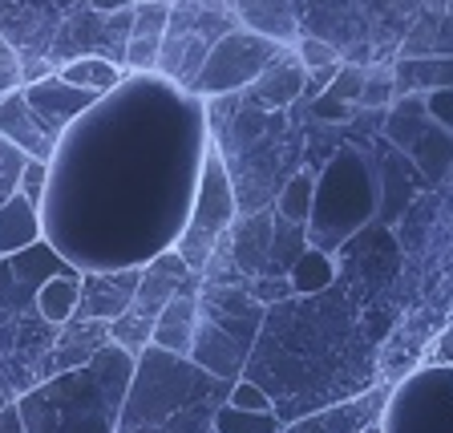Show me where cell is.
Instances as JSON below:
<instances>
[{"label": "cell", "mask_w": 453, "mask_h": 433, "mask_svg": "<svg viewBox=\"0 0 453 433\" xmlns=\"http://www.w3.org/2000/svg\"><path fill=\"white\" fill-rule=\"evenodd\" d=\"M332 280H336V255L324 251V247H303L296 255L292 272H288V283H292L296 296H316V292H328Z\"/></svg>", "instance_id": "obj_21"}, {"label": "cell", "mask_w": 453, "mask_h": 433, "mask_svg": "<svg viewBox=\"0 0 453 433\" xmlns=\"http://www.w3.org/2000/svg\"><path fill=\"white\" fill-rule=\"evenodd\" d=\"M138 352L105 340L85 365L57 368L17 397L25 433H118Z\"/></svg>", "instance_id": "obj_2"}, {"label": "cell", "mask_w": 453, "mask_h": 433, "mask_svg": "<svg viewBox=\"0 0 453 433\" xmlns=\"http://www.w3.org/2000/svg\"><path fill=\"white\" fill-rule=\"evenodd\" d=\"M37 239H45V215H41L37 203H28L20 190H12L0 203V259H9Z\"/></svg>", "instance_id": "obj_14"}, {"label": "cell", "mask_w": 453, "mask_h": 433, "mask_svg": "<svg viewBox=\"0 0 453 433\" xmlns=\"http://www.w3.org/2000/svg\"><path fill=\"white\" fill-rule=\"evenodd\" d=\"M49 174H53L49 159H25V166H20V179H17V190L28 198V203L45 207V198H49Z\"/></svg>", "instance_id": "obj_27"}, {"label": "cell", "mask_w": 453, "mask_h": 433, "mask_svg": "<svg viewBox=\"0 0 453 433\" xmlns=\"http://www.w3.org/2000/svg\"><path fill=\"white\" fill-rule=\"evenodd\" d=\"M57 73L65 77V81H73V85H85V89H94V94H113L118 85H122V66L113 61V57H105V53H81V57H73V61H65V66L57 69Z\"/></svg>", "instance_id": "obj_20"}, {"label": "cell", "mask_w": 453, "mask_h": 433, "mask_svg": "<svg viewBox=\"0 0 453 433\" xmlns=\"http://www.w3.org/2000/svg\"><path fill=\"white\" fill-rule=\"evenodd\" d=\"M280 296H292L288 275H264V280L255 283V300H280Z\"/></svg>", "instance_id": "obj_34"}, {"label": "cell", "mask_w": 453, "mask_h": 433, "mask_svg": "<svg viewBox=\"0 0 453 433\" xmlns=\"http://www.w3.org/2000/svg\"><path fill=\"white\" fill-rule=\"evenodd\" d=\"M296 57L303 61V69H324V66H336L340 53L320 37H300L296 41Z\"/></svg>", "instance_id": "obj_29"}, {"label": "cell", "mask_w": 453, "mask_h": 433, "mask_svg": "<svg viewBox=\"0 0 453 433\" xmlns=\"http://www.w3.org/2000/svg\"><path fill=\"white\" fill-rule=\"evenodd\" d=\"M425 110H429V118H434L437 126L453 130V85H445V89H429V94H425Z\"/></svg>", "instance_id": "obj_33"}, {"label": "cell", "mask_w": 453, "mask_h": 433, "mask_svg": "<svg viewBox=\"0 0 453 433\" xmlns=\"http://www.w3.org/2000/svg\"><path fill=\"white\" fill-rule=\"evenodd\" d=\"M396 102V77L393 69H368L365 73V89H360V102L365 110H388Z\"/></svg>", "instance_id": "obj_26"}, {"label": "cell", "mask_w": 453, "mask_h": 433, "mask_svg": "<svg viewBox=\"0 0 453 433\" xmlns=\"http://www.w3.org/2000/svg\"><path fill=\"white\" fill-rule=\"evenodd\" d=\"M405 154L417 162V170H421L425 179H441L445 170H449V162H453V130L429 122L421 130V138H417Z\"/></svg>", "instance_id": "obj_23"}, {"label": "cell", "mask_w": 453, "mask_h": 433, "mask_svg": "<svg viewBox=\"0 0 453 433\" xmlns=\"http://www.w3.org/2000/svg\"><path fill=\"white\" fill-rule=\"evenodd\" d=\"M89 12H122V9H134V0H85Z\"/></svg>", "instance_id": "obj_37"}, {"label": "cell", "mask_w": 453, "mask_h": 433, "mask_svg": "<svg viewBox=\"0 0 453 433\" xmlns=\"http://www.w3.org/2000/svg\"><path fill=\"white\" fill-rule=\"evenodd\" d=\"M352 113H357V105H352V102H340V97H332L328 89H324V94L311 102V118H320V122H349Z\"/></svg>", "instance_id": "obj_32"}, {"label": "cell", "mask_w": 453, "mask_h": 433, "mask_svg": "<svg viewBox=\"0 0 453 433\" xmlns=\"http://www.w3.org/2000/svg\"><path fill=\"white\" fill-rule=\"evenodd\" d=\"M385 433H453V365L421 368L388 397Z\"/></svg>", "instance_id": "obj_7"}, {"label": "cell", "mask_w": 453, "mask_h": 433, "mask_svg": "<svg viewBox=\"0 0 453 433\" xmlns=\"http://www.w3.org/2000/svg\"><path fill=\"white\" fill-rule=\"evenodd\" d=\"M231 223H235V187H231V170L226 159L215 142H207L203 151V170H198L195 182V198H190V215L182 223L179 239H174V251L182 255V264L195 275H203L215 259L219 244L231 236Z\"/></svg>", "instance_id": "obj_4"}, {"label": "cell", "mask_w": 453, "mask_h": 433, "mask_svg": "<svg viewBox=\"0 0 453 433\" xmlns=\"http://www.w3.org/2000/svg\"><path fill=\"white\" fill-rule=\"evenodd\" d=\"M396 94H429V89H445L453 85V53H421V57H401L393 69Z\"/></svg>", "instance_id": "obj_16"}, {"label": "cell", "mask_w": 453, "mask_h": 433, "mask_svg": "<svg viewBox=\"0 0 453 433\" xmlns=\"http://www.w3.org/2000/svg\"><path fill=\"white\" fill-rule=\"evenodd\" d=\"M235 17L243 20V28H255L280 45H288L300 33L296 28V0H235Z\"/></svg>", "instance_id": "obj_17"}, {"label": "cell", "mask_w": 453, "mask_h": 433, "mask_svg": "<svg viewBox=\"0 0 453 433\" xmlns=\"http://www.w3.org/2000/svg\"><path fill=\"white\" fill-rule=\"evenodd\" d=\"M190 280H195V272L182 264V255L174 251V247L154 255L150 264H142V280H138V288H134L130 308H126L118 321H110V340L122 344V349H130V352H142L150 344L158 312L166 308Z\"/></svg>", "instance_id": "obj_6"}, {"label": "cell", "mask_w": 453, "mask_h": 433, "mask_svg": "<svg viewBox=\"0 0 453 433\" xmlns=\"http://www.w3.org/2000/svg\"><path fill=\"white\" fill-rule=\"evenodd\" d=\"M142 280V267H102L81 275V308L89 321H118L134 300V288Z\"/></svg>", "instance_id": "obj_10"}, {"label": "cell", "mask_w": 453, "mask_h": 433, "mask_svg": "<svg viewBox=\"0 0 453 433\" xmlns=\"http://www.w3.org/2000/svg\"><path fill=\"white\" fill-rule=\"evenodd\" d=\"M434 360L437 365H453V324L437 336V344H434Z\"/></svg>", "instance_id": "obj_35"}, {"label": "cell", "mask_w": 453, "mask_h": 433, "mask_svg": "<svg viewBox=\"0 0 453 433\" xmlns=\"http://www.w3.org/2000/svg\"><path fill=\"white\" fill-rule=\"evenodd\" d=\"M0 138H9L17 151H25L28 159H49L57 154V138L37 122V113L28 105L25 89H12V94L0 97Z\"/></svg>", "instance_id": "obj_12"}, {"label": "cell", "mask_w": 453, "mask_h": 433, "mask_svg": "<svg viewBox=\"0 0 453 433\" xmlns=\"http://www.w3.org/2000/svg\"><path fill=\"white\" fill-rule=\"evenodd\" d=\"M226 401H231V406H239V409H275L272 397H267V389L255 385V381H243V377L231 381V393H226Z\"/></svg>", "instance_id": "obj_30"}, {"label": "cell", "mask_w": 453, "mask_h": 433, "mask_svg": "<svg viewBox=\"0 0 453 433\" xmlns=\"http://www.w3.org/2000/svg\"><path fill=\"white\" fill-rule=\"evenodd\" d=\"M9 267L28 288H41L45 280H53V275H61V272H77V264H69L65 255L57 251L53 244H45V239H37V244L20 247L17 255H9Z\"/></svg>", "instance_id": "obj_18"}, {"label": "cell", "mask_w": 453, "mask_h": 433, "mask_svg": "<svg viewBox=\"0 0 453 433\" xmlns=\"http://www.w3.org/2000/svg\"><path fill=\"white\" fill-rule=\"evenodd\" d=\"M303 85H308V69H303V61L300 57H283L280 53L264 73L247 85V94H251V102L264 105V110H283V105H292L296 97L303 94Z\"/></svg>", "instance_id": "obj_13"}, {"label": "cell", "mask_w": 453, "mask_h": 433, "mask_svg": "<svg viewBox=\"0 0 453 433\" xmlns=\"http://www.w3.org/2000/svg\"><path fill=\"white\" fill-rule=\"evenodd\" d=\"M360 433H385V429H380V421H377V425H368V429H360Z\"/></svg>", "instance_id": "obj_38"}, {"label": "cell", "mask_w": 453, "mask_h": 433, "mask_svg": "<svg viewBox=\"0 0 453 433\" xmlns=\"http://www.w3.org/2000/svg\"><path fill=\"white\" fill-rule=\"evenodd\" d=\"M385 406H388V389H372V393H360L352 401L316 409V414L300 417V421L283 425V433H360L380 421Z\"/></svg>", "instance_id": "obj_11"}, {"label": "cell", "mask_w": 453, "mask_h": 433, "mask_svg": "<svg viewBox=\"0 0 453 433\" xmlns=\"http://www.w3.org/2000/svg\"><path fill=\"white\" fill-rule=\"evenodd\" d=\"M226 393V377L207 373L190 357L146 344L134 357L118 433H215V414Z\"/></svg>", "instance_id": "obj_1"}, {"label": "cell", "mask_w": 453, "mask_h": 433, "mask_svg": "<svg viewBox=\"0 0 453 433\" xmlns=\"http://www.w3.org/2000/svg\"><path fill=\"white\" fill-rule=\"evenodd\" d=\"M311 195H316V174H311V170H300V174H292V179L283 182L280 203H275V211H280L283 223H300V227L308 223Z\"/></svg>", "instance_id": "obj_25"}, {"label": "cell", "mask_w": 453, "mask_h": 433, "mask_svg": "<svg viewBox=\"0 0 453 433\" xmlns=\"http://www.w3.org/2000/svg\"><path fill=\"white\" fill-rule=\"evenodd\" d=\"M434 122L429 118V110H425V94H396V102L388 105V122H385V134L393 146H401V151H409L417 138H421V130Z\"/></svg>", "instance_id": "obj_22"}, {"label": "cell", "mask_w": 453, "mask_h": 433, "mask_svg": "<svg viewBox=\"0 0 453 433\" xmlns=\"http://www.w3.org/2000/svg\"><path fill=\"white\" fill-rule=\"evenodd\" d=\"M283 417L275 409H239L223 401L215 414V433H283Z\"/></svg>", "instance_id": "obj_24"}, {"label": "cell", "mask_w": 453, "mask_h": 433, "mask_svg": "<svg viewBox=\"0 0 453 433\" xmlns=\"http://www.w3.org/2000/svg\"><path fill=\"white\" fill-rule=\"evenodd\" d=\"M20 89H25L28 105H33V113H37V122L45 126V130L53 134L57 142L65 138L69 126L81 122L85 113L102 102V94L85 89V85L65 81V77L57 73V69H53V73H45V77H37V81H25Z\"/></svg>", "instance_id": "obj_8"}, {"label": "cell", "mask_w": 453, "mask_h": 433, "mask_svg": "<svg viewBox=\"0 0 453 433\" xmlns=\"http://www.w3.org/2000/svg\"><path fill=\"white\" fill-rule=\"evenodd\" d=\"M280 53H283L280 41L264 37V33H255V28H226L223 37L211 45V53L203 57V66L190 77L187 89L198 97L239 94V89H247Z\"/></svg>", "instance_id": "obj_5"}, {"label": "cell", "mask_w": 453, "mask_h": 433, "mask_svg": "<svg viewBox=\"0 0 453 433\" xmlns=\"http://www.w3.org/2000/svg\"><path fill=\"white\" fill-rule=\"evenodd\" d=\"M195 329H198V300L187 292H179L166 308L158 312L150 332V344L166 352H179V357H190V344H195Z\"/></svg>", "instance_id": "obj_15"}, {"label": "cell", "mask_w": 453, "mask_h": 433, "mask_svg": "<svg viewBox=\"0 0 453 433\" xmlns=\"http://www.w3.org/2000/svg\"><path fill=\"white\" fill-rule=\"evenodd\" d=\"M380 211V174L372 159L352 146L332 154V162L316 174L311 215L303 223V239L311 247L336 255L357 231H365Z\"/></svg>", "instance_id": "obj_3"}, {"label": "cell", "mask_w": 453, "mask_h": 433, "mask_svg": "<svg viewBox=\"0 0 453 433\" xmlns=\"http://www.w3.org/2000/svg\"><path fill=\"white\" fill-rule=\"evenodd\" d=\"M81 308V272H61L37 288V312L45 324H69Z\"/></svg>", "instance_id": "obj_19"}, {"label": "cell", "mask_w": 453, "mask_h": 433, "mask_svg": "<svg viewBox=\"0 0 453 433\" xmlns=\"http://www.w3.org/2000/svg\"><path fill=\"white\" fill-rule=\"evenodd\" d=\"M0 433H25V421H20V409H17V401H12V406H4V409H0Z\"/></svg>", "instance_id": "obj_36"}, {"label": "cell", "mask_w": 453, "mask_h": 433, "mask_svg": "<svg viewBox=\"0 0 453 433\" xmlns=\"http://www.w3.org/2000/svg\"><path fill=\"white\" fill-rule=\"evenodd\" d=\"M20 57H17V49H12V41L0 33V97L4 94H12V89H20Z\"/></svg>", "instance_id": "obj_31"}, {"label": "cell", "mask_w": 453, "mask_h": 433, "mask_svg": "<svg viewBox=\"0 0 453 433\" xmlns=\"http://www.w3.org/2000/svg\"><path fill=\"white\" fill-rule=\"evenodd\" d=\"M365 73H368V69L352 66V61H349V66L340 61L336 77L328 81V94L340 97V102H352V105H357V102H360V89H365Z\"/></svg>", "instance_id": "obj_28"}, {"label": "cell", "mask_w": 453, "mask_h": 433, "mask_svg": "<svg viewBox=\"0 0 453 433\" xmlns=\"http://www.w3.org/2000/svg\"><path fill=\"white\" fill-rule=\"evenodd\" d=\"M170 0H134V25L126 37L122 61L134 73H154L162 66V41L170 28Z\"/></svg>", "instance_id": "obj_9"}]
</instances>
